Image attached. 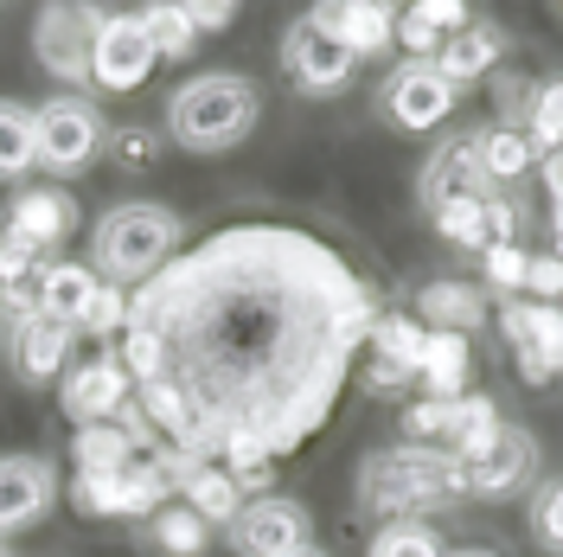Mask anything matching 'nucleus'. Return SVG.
Masks as SVG:
<instances>
[{"instance_id": "obj_4", "label": "nucleus", "mask_w": 563, "mask_h": 557, "mask_svg": "<svg viewBox=\"0 0 563 557\" xmlns=\"http://www.w3.org/2000/svg\"><path fill=\"white\" fill-rule=\"evenodd\" d=\"M256 116H263V90L244 70H199L167 103V141L186 154H231L250 141Z\"/></svg>"}, {"instance_id": "obj_43", "label": "nucleus", "mask_w": 563, "mask_h": 557, "mask_svg": "<svg viewBox=\"0 0 563 557\" xmlns=\"http://www.w3.org/2000/svg\"><path fill=\"white\" fill-rule=\"evenodd\" d=\"M288 557H333V551H320V545H308V551H288Z\"/></svg>"}, {"instance_id": "obj_24", "label": "nucleus", "mask_w": 563, "mask_h": 557, "mask_svg": "<svg viewBox=\"0 0 563 557\" xmlns=\"http://www.w3.org/2000/svg\"><path fill=\"white\" fill-rule=\"evenodd\" d=\"M467 379H474V347L455 340V334H422V365H417L422 397L455 404V397H467Z\"/></svg>"}, {"instance_id": "obj_16", "label": "nucleus", "mask_w": 563, "mask_h": 557, "mask_svg": "<svg viewBox=\"0 0 563 557\" xmlns=\"http://www.w3.org/2000/svg\"><path fill=\"white\" fill-rule=\"evenodd\" d=\"M70 231H77V199L65 186H26L7 199V218H0V238L26 244L33 256H52L58 244H70Z\"/></svg>"}, {"instance_id": "obj_6", "label": "nucleus", "mask_w": 563, "mask_h": 557, "mask_svg": "<svg viewBox=\"0 0 563 557\" xmlns=\"http://www.w3.org/2000/svg\"><path fill=\"white\" fill-rule=\"evenodd\" d=\"M455 461V493L461 500H512V493L538 488V436H531L526 423H499L481 449L467 455H449Z\"/></svg>"}, {"instance_id": "obj_2", "label": "nucleus", "mask_w": 563, "mask_h": 557, "mask_svg": "<svg viewBox=\"0 0 563 557\" xmlns=\"http://www.w3.org/2000/svg\"><path fill=\"white\" fill-rule=\"evenodd\" d=\"M179 250H186V218L154 206V199H122L90 225V270L129 295L161 276Z\"/></svg>"}, {"instance_id": "obj_5", "label": "nucleus", "mask_w": 563, "mask_h": 557, "mask_svg": "<svg viewBox=\"0 0 563 557\" xmlns=\"http://www.w3.org/2000/svg\"><path fill=\"white\" fill-rule=\"evenodd\" d=\"M33 135H38V167H45L52 179L90 174V167L109 154L103 109L90 103V97H65V90L33 109Z\"/></svg>"}, {"instance_id": "obj_45", "label": "nucleus", "mask_w": 563, "mask_h": 557, "mask_svg": "<svg viewBox=\"0 0 563 557\" xmlns=\"http://www.w3.org/2000/svg\"><path fill=\"white\" fill-rule=\"evenodd\" d=\"M558 20H563V7H558Z\"/></svg>"}, {"instance_id": "obj_30", "label": "nucleus", "mask_w": 563, "mask_h": 557, "mask_svg": "<svg viewBox=\"0 0 563 557\" xmlns=\"http://www.w3.org/2000/svg\"><path fill=\"white\" fill-rule=\"evenodd\" d=\"M449 545H442V532L429 520H390L372 532V545H365V557H442Z\"/></svg>"}, {"instance_id": "obj_8", "label": "nucleus", "mask_w": 563, "mask_h": 557, "mask_svg": "<svg viewBox=\"0 0 563 557\" xmlns=\"http://www.w3.org/2000/svg\"><path fill=\"white\" fill-rule=\"evenodd\" d=\"M90 39H97V7L52 0V7L33 13V58L65 97H84L90 90Z\"/></svg>"}, {"instance_id": "obj_18", "label": "nucleus", "mask_w": 563, "mask_h": 557, "mask_svg": "<svg viewBox=\"0 0 563 557\" xmlns=\"http://www.w3.org/2000/svg\"><path fill=\"white\" fill-rule=\"evenodd\" d=\"M97 288H103V276L90 270V263H70V256H45V270L33 276V302L45 320H58V327H84V314H90V302H97Z\"/></svg>"}, {"instance_id": "obj_36", "label": "nucleus", "mask_w": 563, "mask_h": 557, "mask_svg": "<svg viewBox=\"0 0 563 557\" xmlns=\"http://www.w3.org/2000/svg\"><path fill=\"white\" fill-rule=\"evenodd\" d=\"M526 135L551 154V148H563V77H544L538 84V103H531V122Z\"/></svg>"}, {"instance_id": "obj_9", "label": "nucleus", "mask_w": 563, "mask_h": 557, "mask_svg": "<svg viewBox=\"0 0 563 557\" xmlns=\"http://www.w3.org/2000/svg\"><path fill=\"white\" fill-rule=\"evenodd\" d=\"M461 103V84H449L429 58H404L385 70L378 84V116H385L397 135H435Z\"/></svg>"}, {"instance_id": "obj_17", "label": "nucleus", "mask_w": 563, "mask_h": 557, "mask_svg": "<svg viewBox=\"0 0 563 557\" xmlns=\"http://www.w3.org/2000/svg\"><path fill=\"white\" fill-rule=\"evenodd\" d=\"M70 352H77V334L58 327V320H45V314L20 320V327L7 334V365H13V379L33 384V391H52V384L65 379Z\"/></svg>"}, {"instance_id": "obj_46", "label": "nucleus", "mask_w": 563, "mask_h": 557, "mask_svg": "<svg viewBox=\"0 0 563 557\" xmlns=\"http://www.w3.org/2000/svg\"><path fill=\"white\" fill-rule=\"evenodd\" d=\"M558 308H563V302H558Z\"/></svg>"}, {"instance_id": "obj_15", "label": "nucleus", "mask_w": 563, "mask_h": 557, "mask_svg": "<svg viewBox=\"0 0 563 557\" xmlns=\"http://www.w3.org/2000/svg\"><path fill=\"white\" fill-rule=\"evenodd\" d=\"M129 397H135V379L115 365V352H97V359L70 365L65 379H58V411H65L77 429H90V423H122Z\"/></svg>"}, {"instance_id": "obj_35", "label": "nucleus", "mask_w": 563, "mask_h": 557, "mask_svg": "<svg viewBox=\"0 0 563 557\" xmlns=\"http://www.w3.org/2000/svg\"><path fill=\"white\" fill-rule=\"evenodd\" d=\"M531 103H538V77H519V70H499V77H493V122L526 129Z\"/></svg>"}, {"instance_id": "obj_10", "label": "nucleus", "mask_w": 563, "mask_h": 557, "mask_svg": "<svg viewBox=\"0 0 563 557\" xmlns=\"http://www.w3.org/2000/svg\"><path fill=\"white\" fill-rule=\"evenodd\" d=\"M154 39L141 26V13L129 7H97V39H90V90H109V97H135L141 84L154 77Z\"/></svg>"}, {"instance_id": "obj_11", "label": "nucleus", "mask_w": 563, "mask_h": 557, "mask_svg": "<svg viewBox=\"0 0 563 557\" xmlns=\"http://www.w3.org/2000/svg\"><path fill=\"white\" fill-rule=\"evenodd\" d=\"M231 551L238 557H288V551H308L314 545V520L301 500L288 493H263V500H244V513L224 525Z\"/></svg>"}, {"instance_id": "obj_19", "label": "nucleus", "mask_w": 563, "mask_h": 557, "mask_svg": "<svg viewBox=\"0 0 563 557\" xmlns=\"http://www.w3.org/2000/svg\"><path fill=\"white\" fill-rule=\"evenodd\" d=\"M417 320L429 327V334H455V340H474L481 327L493 320L487 308V288H474V282H422L417 288Z\"/></svg>"}, {"instance_id": "obj_32", "label": "nucleus", "mask_w": 563, "mask_h": 557, "mask_svg": "<svg viewBox=\"0 0 563 557\" xmlns=\"http://www.w3.org/2000/svg\"><path fill=\"white\" fill-rule=\"evenodd\" d=\"M526 525L538 538V551H558L563 557V474H544L526 500Z\"/></svg>"}, {"instance_id": "obj_20", "label": "nucleus", "mask_w": 563, "mask_h": 557, "mask_svg": "<svg viewBox=\"0 0 563 557\" xmlns=\"http://www.w3.org/2000/svg\"><path fill=\"white\" fill-rule=\"evenodd\" d=\"M506 52H512V39L499 33L493 20H467L455 39H442V52L429 58V65L442 70L449 84H481V77H499V65H506Z\"/></svg>"}, {"instance_id": "obj_7", "label": "nucleus", "mask_w": 563, "mask_h": 557, "mask_svg": "<svg viewBox=\"0 0 563 557\" xmlns=\"http://www.w3.org/2000/svg\"><path fill=\"white\" fill-rule=\"evenodd\" d=\"M282 70H288V84L301 97H340V90H352V77H358V52L327 26V13L314 7V13H301L282 33Z\"/></svg>"}, {"instance_id": "obj_21", "label": "nucleus", "mask_w": 563, "mask_h": 557, "mask_svg": "<svg viewBox=\"0 0 563 557\" xmlns=\"http://www.w3.org/2000/svg\"><path fill=\"white\" fill-rule=\"evenodd\" d=\"M174 500L192 506L206 525H231L238 513H244V488H238V474H231L224 461H192V468L179 474Z\"/></svg>"}, {"instance_id": "obj_27", "label": "nucleus", "mask_w": 563, "mask_h": 557, "mask_svg": "<svg viewBox=\"0 0 563 557\" xmlns=\"http://www.w3.org/2000/svg\"><path fill=\"white\" fill-rule=\"evenodd\" d=\"M422 327L417 314H378L372 320V340H365V352L378 359V365H397V372H410L417 379V365H422Z\"/></svg>"}, {"instance_id": "obj_40", "label": "nucleus", "mask_w": 563, "mask_h": 557, "mask_svg": "<svg viewBox=\"0 0 563 557\" xmlns=\"http://www.w3.org/2000/svg\"><path fill=\"white\" fill-rule=\"evenodd\" d=\"M538 174H544V186H551V199H563V148H551V154L538 161Z\"/></svg>"}, {"instance_id": "obj_29", "label": "nucleus", "mask_w": 563, "mask_h": 557, "mask_svg": "<svg viewBox=\"0 0 563 557\" xmlns=\"http://www.w3.org/2000/svg\"><path fill=\"white\" fill-rule=\"evenodd\" d=\"M141 26H147V39H154V58H174V65H186L192 52H199V33H192V20L179 13V0H154V7H135Z\"/></svg>"}, {"instance_id": "obj_28", "label": "nucleus", "mask_w": 563, "mask_h": 557, "mask_svg": "<svg viewBox=\"0 0 563 557\" xmlns=\"http://www.w3.org/2000/svg\"><path fill=\"white\" fill-rule=\"evenodd\" d=\"M38 167V135H33V109L0 97V179H26Z\"/></svg>"}, {"instance_id": "obj_38", "label": "nucleus", "mask_w": 563, "mask_h": 557, "mask_svg": "<svg viewBox=\"0 0 563 557\" xmlns=\"http://www.w3.org/2000/svg\"><path fill=\"white\" fill-rule=\"evenodd\" d=\"M519 302H544V308L563 302V256L558 250H538L526 263V295H519Z\"/></svg>"}, {"instance_id": "obj_31", "label": "nucleus", "mask_w": 563, "mask_h": 557, "mask_svg": "<svg viewBox=\"0 0 563 557\" xmlns=\"http://www.w3.org/2000/svg\"><path fill=\"white\" fill-rule=\"evenodd\" d=\"M429 225H435V238L455 250H487V199H455V206H435L429 211Z\"/></svg>"}, {"instance_id": "obj_25", "label": "nucleus", "mask_w": 563, "mask_h": 557, "mask_svg": "<svg viewBox=\"0 0 563 557\" xmlns=\"http://www.w3.org/2000/svg\"><path fill=\"white\" fill-rule=\"evenodd\" d=\"M481 135V167H487L493 193H506L512 179L538 174V161H544V148L526 135V129H506V122H487V129H474Z\"/></svg>"}, {"instance_id": "obj_26", "label": "nucleus", "mask_w": 563, "mask_h": 557, "mask_svg": "<svg viewBox=\"0 0 563 557\" xmlns=\"http://www.w3.org/2000/svg\"><path fill=\"white\" fill-rule=\"evenodd\" d=\"M135 455H141V443L122 423H90V429H77V443H70L77 474H122Z\"/></svg>"}, {"instance_id": "obj_39", "label": "nucleus", "mask_w": 563, "mask_h": 557, "mask_svg": "<svg viewBox=\"0 0 563 557\" xmlns=\"http://www.w3.org/2000/svg\"><path fill=\"white\" fill-rule=\"evenodd\" d=\"M179 13L192 20V33H199V39L224 33V26L238 20V7H231V0H179Z\"/></svg>"}, {"instance_id": "obj_1", "label": "nucleus", "mask_w": 563, "mask_h": 557, "mask_svg": "<svg viewBox=\"0 0 563 557\" xmlns=\"http://www.w3.org/2000/svg\"><path fill=\"white\" fill-rule=\"evenodd\" d=\"M129 320L167 352L161 379L192 411V455L256 474L333 423L378 302L314 231L231 225L141 282Z\"/></svg>"}, {"instance_id": "obj_41", "label": "nucleus", "mask_w": 563, "mask_h": 557, "mask_svg": "<svg viewBox=\"0 0 563 557\" xmlns=\"http://www.w3.org/2000/svg\"><path fill=\"white\" fill-rule=\"evenodd\" d=\"M442 557H499V551H493V545H449Z\"/></svg>"}, {"instance_id": "obj_42", "label": "nucleus", "mask_w": 563, "mask_h": 557, "mask_svg": "<svg viewBox=\"0 0 563 557\" xmlns=\"http://www.w3.org/2000/svg\"><path fill=\"white\" fill-rule=\"evenodd\" d=\"M551 238H558V256H563V199H551Z\"/></svg>"}, {"instance_id": "obj_22", "label": "nucleus", "mask_w": 563, "mask_h": 557, "mask_svg": "<svg viewBox=\"0 0 563 557\" xmlns=\"http://www.w3.org/2000/svg\"><path fill=\"white\" fill-rule=\"evenodd\" d=\"M320 13H327V26L358 52V65L397 45V7H385V0H333V7H320Z\"/></svg>"}, {"instance_id": "obj_37", "label": "nucleus", "mask_w": 563, "mask_h": 557, "mask_svg": "<svg viewBox=\"0 0 563 557\" xmlns=\"http://www.w3.org/2000/svg\"><path fill=\"white\" fill-rule=\"evenodd\" d=\"M129 308H135V295L129 288H97V302H90V314H84V327L77 334H97V340H115L122 327H129Z\"/></svg>"}, {"instance_id": "obj_44", "label": "nucleus", "mask_w": 563, "mask_h": 557, "mask_svg": "<svg viewBox=\"0 0 563 557\" xmlns=\"http://www.w3.org/2000/svg\"><path fill=\"white\" fill-rule=\"evenodd\" d=\"M0 557H20V551H13V545H0Z\"/></svg>"}, {"instance_id": "obj_23", "label": "nucleus", "mask_w": 563, "mask_h": 557, "mask_svg": "<svg viewBox=\"0 0 563 557\" xmlns=\"http://www.w3.org/2000/svg\"><path fill=\"white\" fill-rule=\"evenodd\" d=\"M135 545L147 557H206L211 551V525L192 513V506H179V500H167L154 520L135 525Z\"/></svg>"}, {"instance_id": "obj_13", "label": "nucleus", "mask_w": 563, "mask_h": 557, "mask_svg": "<svg viewBox=\"0 0 563 557\" xmlns=\"http://www.w3.org/2000/svg\"><path fill=\"white\" fill-rule=\"evenodd\" d=\"M58 506V461L45 455H0V545L52 520Z\"/></svg>"}, {"instance_id": "obj_3", "label": "nucleus", "mask_w": 563, "mask_h": 557, "mask_svg": "<svg viewBox=\"0 0 563 557\" xmlns=\"http://www.w3.org/2000/svg\"><path fill=\"white\" fill-rule=\"evenodd\" d=\"M358 506L385 525L429 520L435 506H461L449 449H422V443H385V449H372L358 461Z\"/></svg>"}, {"instance_id": "obj_33", "label": "nucleus", "mask_w": 563, "mask_h": 557, "mask_svg": "<svg viewBox=\"0 0 563 557\" xmlns=\"http://www.w3.org/2000/svg\"><path fill=\"white\" fill-rule=\"evenodd\" d=\"M526 263H531L526 244L481 250V288H487V295H499V302H519V295H526Z\"/></svg>"}, {"instance_id": "obj_12", "label": "nucleus", "mask_w": 563, "mask_h": 557, "mask_svg": "<svg viewBox=\"0 0 563 557\" xmlns=\"http://www.w3.org/2000/svg\"><path fill=\"white\" fill-rule=\"evenodd\" d=\"M499 334L512 347V365L526 384H558L563 379V308L544 302H499Z\"/></svg>"}, {"instance_id": "obj_34", "label": "nucleus", "mask_w": 563, "mask_h": 557, "mask_svg": "<svg viewBox=\"0 0 563 557\" xmlns=\"http://www.w3.org/2000/svg\"><path fill=\"white\" fill-rule=\"evenodd\" d=\"M161 154H167V135H161V129H141V122H129V129H109V154H103V161H115L122 174H147Z\"/></svg>"}, {"instance_id": "obj_14", "label": "nucleus", "mask_w": 563, "mask_h": 557, "mask_svg": "<svg viewBox=\"0 0 563 557\" xmlns=\"http://www.w3.org/2000/svg\"><path fill=\"white\" fill-rule=\"evenodd\" d=\"M487 193H493V179L481 167V135L474 129H455V135H442L429 148V161H422V174H417L422 211L455 206V199H487Z\"/></svg>"}]
</instances>
